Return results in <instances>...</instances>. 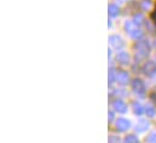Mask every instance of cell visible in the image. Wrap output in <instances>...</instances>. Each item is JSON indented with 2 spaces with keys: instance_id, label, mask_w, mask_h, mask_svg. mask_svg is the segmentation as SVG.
<instances>
[{
  "instance_id": "obj_1",
  "label": "cell",
  "mask_w": 156,
  "mask_h": 143,
  "mask_svg": "<svg viewBox=\"0 0 156 143\" xmlns=\"http://www.w3.org/2000/svg\"><path fill=\"white\" fill-rule=\"evenodd\" d=\"M109 45L114 48V49H121L122 47H123V41H122V38L120 37L119 35H112L109 37Z\"/></svg>"
},
{
  "instance_id": "obj_2",
  "label": "cell",
  "mask_w": 156,
  "mask_h": 143,
  "mask_svg": "<svg viewBox=\"0 0 156 143\" xmlns=\"http://www.w3.org/2000/svg\"><path fill=\"white\" fill-rule=\"evenodd\" d=\"M137 48H138V54L142 58H144V57L148 55V53H149V45H148V42H145V41L139 42L138 46H137Z\"/></svg>"
},
{
  "instance_id": "obj_3",
  "label": "cell",
  "mask_w": 156,
  "mask_h": 143,
  "mask_svg": "<svg viewBox=\"0 0 156 143\" xmlns=\"http://www.w3.org/2000/svg\"><path fill=\"white\" fill-rule=\"evenodd\" d=\"M116 59L121 64H128V62H129V55H128V53H126V52H120V53H117Z\"/></svg>"
},
{
  "instance_id": "obj_4",
  "label": "cell",
  "mask_w": 156,
  "mask_h": 143,
  "mask_svg": "<svg viewBox=\"0 0 156 143\" xmlns=\"http://www.w3.org/2000/svg\"><path fill=\"white\" fill-rule=\"evenodd\" d=\"M144 69H145V73H148V75H153V73L156 71V66L153 62H149V63L145 65Z\"/></svg>"
},
{
  "instance_id": "obj_5",
  "label": "cell",
  "mask_w": 156,
  "mask_h": 143,
  "mask_svg": "<svg viewBox=\"0 0 156 143\" xmlns=\"http://www.w3.org/2000/svg\"><path fill=\"white\" fill-rule=\"evenodd\" d=\"M133 88L136 91H139V93H143L144 91V87H143V83L139 81V79H136L133 82Z\"/></svg>"
},
{
  "instance_id": "obj_6",
  "label": "cell",
  "mask_w": 156,
  "mask_h": 143,
  "mask_svg": "<svg viewBox=\"0 0 156 143\" xmlns=\"http://www.w3.org/2000/svg\"><path fill=\"white\" fill-rule=\"evenodd\" d=\"M119 12H120V8H119V6L114 5V4L109 5V15H110V16L115 17V16H117V15H119Z\"/></svg>"
},
{
  "instance_id": "obj_7",
  "label": "cell",
  "mask_w": 156,
  "mask_h": 143,
  "mask_svg": "<svg viewBox=\"0 0 156 143\" xmlns=\"http://www.w3.org/2000/svg\"><path fill=\"white\" fill-rule=\"evenodd\" d=\"M129 33V35L131 37H133V38H140L142 35H143V33H142V30H139V29H132L131 32H128Z\"/></svg>"
},
{
  "instance_id": "obj_8",
  "label": "cell",
  "mask_w": 156,
  "mask_h": 143,
  "mask_svg": "<svg viewBox=\"0 0 156 143\" xmlns=\"http://www.w3.org/2000/svg\"><path fill=\"white\" fill-rule=\"evenodd\" d=\"M127 79H128V75L126 72H119L117 73V81L120 83H126Z\"/></svg>"
},
{
  "instance_id": "obj_9",
  "label": "cell",
  "mask_w": 156,
  "mask_h": 143,
  "mask_svg": "<svg viewBox=\"0 0 156 143\" xmlns=\"http://www.w3.org/2000/svg\"><path fill=\"white\" fill-rule=\"evenodd\" d=\"M115 107H116V109H120V111H125L126 106L123 105L122 101H116V102H115Z\"/></svg>"
}]
</instances>
